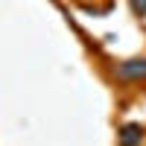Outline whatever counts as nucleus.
I'll use <instances>...</instances> for the list:
<instances>
[{
	"label": "nucleus",
	"instance_id": "3",
	"mask_svg": "<svg viewBox=\"0 0 146 146\" xmlns=\"http://www.w3.org/2000/svg\"><path fill=\"white\" fill-rule=\"evenodd\" d=\"M131 12H135V18H146V0H129Z\"/></svg>",
	"mask_w": 146,
	"mask_h": 146
},
{
	"label": "nucleus",
	"instance_id": "1",
	"mask_svg": "<svg viewBox=\"0 0 146 146\" xmlns=\"http://www.w3.org/2000/svg\"><path fill=\"white\" fill-rule=\"evenodd\" d=\"M114 76L120 82H143L146 79V56H131L114 64Z\"/></svg>",
	"mask_w": 146,
	"mask_h": 146
},
{
	"label": "nucleus",
	"instance_id": "2",
	"mask_svg": "<svg viewBox=\"0 0 146 146\" xmlns=\"http://www.w3.org/2000/svg\"><path fill=\"white\" fill-rule=\"evenodd\" d=\"M117 140H120V146H140L143 143V126L140 123H126L120 129Z\"/></svg>",
	"mask_w": 146,
	"mask_h": 146
}]
</instances>
